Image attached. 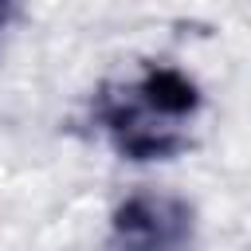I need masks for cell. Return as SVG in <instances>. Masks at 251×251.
<instances>
[{
	"label": "cell",
	"mask_w": 251,
	"mask_h": 251,
	"mask_svg": "<svg viewBox=\"0 0 251 251\" xmlns=\"http://www.w3.org/2000/svg\"><path fill=\"white\" fill-rule=\"evenodd\" d=\"M196 212L169 192H133L110 216V251H192Z\"/></svg>",
	"instance_id": "obj_2"
},
{
	"label": "cell",
	"mask_w": 251,
	"mask_h": 251,
	"mask_svg": "<svg viewBox=\"0 0 251 251\" xmlns=\"http://www.w3.org/2000/svg\"><path fill=\"white\" fill-rule=\"evenodd\" d=\"M200 86L169 63H149L129 82H106L94 94V122L126 161H169L192 141Z\"/></svg>",
	"instance_id": "obj_1"
},
{
	"label": "cell",
	"mask_w": 251,
	"mask_h": 251,
	"mask_svg": "<svg viewBox=\"0 0 251 251\" xmlns=\"http://www.w3.org/2000/svg\"><path fill=\"white\" fill-rule=\"evenodd\" d=\"M8 4H12V0H0V27H4V20H8Z\"/></svg>",
	"instance_id": "obj_3"
}]
</instances>
